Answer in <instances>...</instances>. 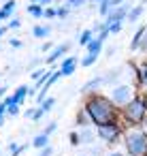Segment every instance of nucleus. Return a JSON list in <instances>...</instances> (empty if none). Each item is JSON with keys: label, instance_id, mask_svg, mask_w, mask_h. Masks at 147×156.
Returning <instances> with one entry per match:
<instances>
[{"label": "nucleus", "instance_id": "1", "mask_svg": "<svg viewBox=\"0 0 147 156\" xmlns=\"http://www.w3.org/2000/svg\"><path fill=\"white\" fill-rule=\"evenodd\" d=\"M85 111H87L90 120L96 122L98 126H107V124H111L113 118H115V111H113L111 101H107V98H102V96H92V98L87 101V105H85Z\"/></svg>", "mask_w": 147, "mask_h": 156}, {"label": "nucleus", "instance_id": "2", "mask_svg": "<svg viewBox=\"0 0 147 156\" xmlns=\"http://www.w3.org/2000/svg\"><path fill=\"white\" fill-rule=\"evenodd\" d=\"M126 147L130 152V156H138L143 152H147V135L143 133H130L126 139Z\"/></svg>", "mask_w": 147, "mask_h": 156}, {"label": "nucleus", "instance_id": "3", "mask_svg": "<svg viewBox=\"0 0 147 156\" xmlns=\"http://www.w3.org/2000/svg\"><path fill=\"white\" fill-rule=\"evenodd\" d=\"M143 115H145V103L138 101V98L136 101H130V105L126 107V118L130 122H141Z\"/></svg>", "mask_w": 147, "mask_h": 156}, {"label": "nucleus", "instance_id": "4", "mask_svg": "<svg viewBox=\"0 0 147 156\" xmlns=\"http://www.w3.org/2000/svg\"><path fill=\"white\" fill-rule=\"evenodd\" d=\"M117 133H119V128H117L115 124H107V126H100V128H98V135H100L104 141H113V139L117 137Z\"/></svg>", "mask_w": 147, "mask_h": 156}, {"label": "nucleus", "instance_id": "5", "mask_svg": "<svg viewBox=\"0 0 147 156\" xmlns=\"http://www.w3.org/2000/svg\"><path fill=\"white\" fill-rule=\"evenodd\" d=\"M130 101V88L128 86H119L113 90V103H128Z\"/></svg>", "mask_w": 147, "mask_h": 156}, {"label": "nucleus", "instance_id": "6", "mask_svg": "<svg viewBox=\"0 0 147 156\" xmlns=\"http://www.w3.org/2000/svg\"><path fill=\"white\" fill-rule=\"evenodd\" d=\"M75 64H77V58H66V60L62 62L60 75H73V71H75Z\"/></svg>", "mask_w": 147, "mask_h": 156}, {"label": "nucleus", "instance_id": "7", "mask_svg": "<svg viewBox=\"0 0 147 156\" xmlns=\"http://www.w3.org/2000/svg\"><path fill=\"white\" fill-rule=\"evenodd\" d=\"M26 94H28V88H26V86H19V88H17V92H15V96H11V98H9L5 105H9V103H15V105H19V103L24 101V96H26Z\"/></svg>", "mask_w": 147, "mask_h": 156}, {"label": "nucleus", "instance_id": "8", "mask_svg": "<svg viewBox=\"0 0 147 156\" xmlns=\"http://www.w3.org/2000/svg\"><path fill=\"white\" fill-rule=\"evenodd\" d=\"M66 51H68V45H60V47H56V49H53V51L49 54L47 62H49V64H51V62H56V60H58V58H60L62 54H66Z\"/></svg>", "mask_w": 147, "mask_h": 156}, {"label": "nucleus", "instance_id": "9", "mask_svg": "<svg viewBox=\"0 0 147 156\" xmlns=\"http://www.w3.org/2000/svg\"><path fill=\"white\" fill-rule=\"evenodd\" d=\"M13 11H15V0H9V2L2 7V11H0V20H7Z\"/></svg>", "mask_w": 147, "mask_h": 156}, {"label": "nucleus", "instance_id": "10", "mask_svg": "<svg viewBox=\"0 0 147 156\" xmlns=\"http://www.w3.org/2000/svg\"><path fill=\"white\" fill-rule=\"evenodd\" d=\"M32 143H34V147H41V150H45V145H47V135H45V133H43V135H39V137H36Z\"/></svg>", "mask_w": 147, "mask_h": 156}, {"label": "nucleus", "instance_id": "11", "mask_svg": "<svg viewBox=\"0 0 147 156\" xmlns=\"http://www.w3.org/2000/svg\"><path fill=\"white\" fill-rule=\"evenodd\" d=\"M28 13H30V15H34V17H41L45 11H43L39 5H30V7H28Z\"/></svg>", "mask_w": 147, "mask_h": 156}, {"label": "nucleus", "instance_id": "12", "mask_svg": "<svg viewBox=\"0 0 147 156\" xmlns=\"http://www.w3.org/2000/svg\"><path fill=\"white\" fill-rule=\"evenodd\" d=\"M87 43H92V32H90V30H85V32L79 37V45H87Z\"/></svg>", "mask_w": 147, "mask_h": 156}, {"label": "nucleus", "instance_id": "13", "mask_svg": "<svg viewBox=\"0 0 147 156\" xmlns=\"http://www.w3.org/2000/svg\"><path fill=\"white\" fill-rule=\"evenodd\" d=\"M47 34H49V28H43V26H36V28H34V37L43 39V37H47Z\"/></svg>", "mask_w": 147, "mask_h": 156}, {"label": "nucleus", "instance_id": "14", "mask_svg": "<svg viewBox=\"0 0 147 156\" xmlns=\"http://www.w3.org/2000/svg\"><path fill=\"white\" fill-rule=\"evenodd\" d=\"M96 58H98L96 54H87V56L83 58V62H81V64H83V66H92V64L96 62Z\"/></svg>", "mask_w": 147, "mask_h": 156}, {"label": "nucleus", "instance_id": "15", "mask_svg": "<svg viewBox=\"0 0 147 156\" xmlns=\"http://www.w3.org/2000/svg\"><path fill=\"white\" fill-rule=\"evenodd\" d=\"M7 111H9L11 115H17V113H19V105H15V103H9V105H7Z\"/></svg>", "mask_w": 147, "mask_h": 156}, {"label": "nucleus", "instance_id": "16", "mask_svg": "<svg viewBox=\"0 0 147 156\" xmlns=\"http://www.w3.org/2000/svg\"><path fill=\"white\" fill-rule=\"evenodd\" d=\"M141 13H143V7H136V9H134V11H132V13L128 15V17H130V22H134V20H136V17H138Z\"/></svg>", "mask_w": 147, "mask_h": 156}, {"label": "nucleus", "instance_id": "17", "mask_svg": "<svg viewBox=\"0 0 147 156\" xmlns=\"http://www.w3.org/2000/svg\"><path fill=\"white\" fill-rule=\"evenodd\" d=\"M56 15H58V17H66V15H68V7H60V9H56Z\"/></svg>", "mask_w": 147, "mask_h": 156}, {"label": "nucleus", "instance_id": "18", "mask_svg": "<svg viewBox=\"0 0 147 156\" xmlns=\"http://www.w3.org/2000/svg\"><path fill=\"white\" fill-rule=\"evenodd\" d=\"M51 107H53V98H47V101L43 103V107H41V109H43V111H49Z\"/></svg>", "mask_w": 147, "mask_h": 156}, {"label": "nucleus", "instance_id": "19", "mask_svg": "<svg viewBox=\"0 0 147 156\" xmlns=\"http://www.w3.org/2000/svg\"><path fill=\"white\" fill-rule=\"evenodd\" d=\"M141 79H143V81H147V64H143V66H141Z\"/></svg>", "mask_w": 147, "mask_h": 156}, {"label": "nucleus", "instance_id": "20", "mask_svg": "<svg viewBox=\"0 0 147 156\" xmlns=\"http://www.w3.org/2000/svg\"><path fill=\"white\" fill-rule=\"evenodd\" d=\"M43 15H45V17H56V11H53V9H45Z\"/></svg>", "mask_w": 147, "mask_h": 156}, {"label": "nucleus", "instance_id": "21", "mask_svg": "<svg viewBox=\"0 0 147 156\" xmlns=\"http://www.w3.org/2000/svg\"><path fill=\"white\" fill-rule=\"evenodd\" d=\"M43 113H45V111H43V109H36V111H34V113H32V120H39V118H41V115H43Z\"/></svg>", "mask_w": 147, "mask_h": 156}, {"label": "nucleus", "instance_id": "22", "mask_svg": "<svg viewBox=\"0 0 147 156\" xmlns=\"http://www.w3.org/2000/svg\"><path fill=\"white\" fill-rule=\"evenodd\" d=\"M53 130H56V124H49V126H47V128H45V135H47V137H49V135H51V133H53Z\"/></svg>", "mask_w": 147, "mask_h": 156}, {"label": "nucleus", "instance_id": "23", "mask_svg": "<svg viewBox=\"0 0 147 156\" xmlns=\"http://www.w3.org/2000/svg\"><path fill=\"white\" fill-rule=\"evenodd\" d=\"M68 5H70V7H81L83 0H68Z\"/></svg>", "mask_w": 147, "mask_h": 156}, {"label": "nucleus", "instance_id": "24", "mask_svg": "<svg viewBox=\"0 0 147 156\" xmlns=\"http://www.w3.org/2000/svg\"><path fill=\"white\" fill-rule=\"evenodd\" d=\"M11 47H22V41L19 39H11Z\"/></svg>", "mask_w": 147, "mask_h": 156}, {"label": "nucleus", "instance_id": "25", "mask_svg": "<svg viewBox=\"0 0 147 156\" xmlns=\"http://www.w3.org/2000/svg\"><path fill=\"white\" fill-rule=\"evenodd\" d=\"M41 156H51V147H45V150H41Z\"/></svg>", "mask_w": 147, "mask_h": 156}, {"label": "nucleus", "instance_id": "26", "mask_svg": "<svg viewBox=\"0 0 147 156\" xmlns=\"http://www.w3.org/2000/svg\"><path fill=\"white\" fill-rule=\"evenodd\" d=\"M9 28H19V22H17V20H13V22H9Z\"/></svg>", "mask_w": 147, "mask_h": 156}, {"label": "nucleus", "instance_id": "27", "mask_svg": "<svg viewBox=\"0 0 147 156\" xmlns=\"http://www.w3.org/2000/svg\"><path fill=\"white\" fill-rule=\"evenodd\" d=\"M5 109H7V105H0V124H2V113H5Z\"/></svg>", "mask_w": 147, "mask_h": 156}, {"label": "nucleus", "instance_id": "28", "mask_svg": "<svg viewBox=\"0 0 147 156\" xmlns=\"http://www.w3.org/2000/svg\"><path fill=\"white\" fill-rule=\"evenodd\" d=\"M141 43H143V49H147V32H145V37H143V41H141Z\"/></svg>", "mask_w": 147, "mask_h": 156}, {"label": "nucleus", "instance_id": "29", "mask_svg": "<svg viewBox=\"0 0 147 156\" xmlns=\"http://www.w3.org/2000/svg\"><path fill=\"white\" fill-rule=\"evenodd\" d=\"M119 2H121V0H109V5H111V7H115V5H119Z\"/></svg>", "mask_w": 147, "mask_h": 156}, {"label": "nucleus", "instance_id": "30", "mask_svg": "<svg viewBox=\"0 0 147 156\" xmlns=\"http://www.w3.org/2000/svg\"><path fill=\"white\" fill-rule=\"evenodd\" d=\"M7 28H9V26H7ZM7 28H0V37H2V34H5V30H7Z\"/></svg>", "mask_w": 147, "mask_h": 156}, {"label": "nucleus", "instance_id": "31", "mask_svg": "<svg viewBox=\"0 0 147 156\" xmlns=\"http://www.w3.org/2000/svg\"><path fill=\"white\" fill-rule=\"evenodd\" d=\"M2 94H5V88H0V96H2Z\"/></svg>", "mask_w": 147, "mask_h": 156}, {"label": "nucleus", "instance_id": "32", "mask_svg": "<svg viewBox=\"0 0 147 156\" xmlns=\"http://www.w3.org/2000/svg\"><path fill=\"white\" fill-rule=\"evenodd\" d=\"M111 156H121V154H117V152H115V154H111Z\"/></svg>", "mask_w": 147, "mask_h": 156}, {"label": "nucleus", "instance_id": "33", "mask_svg": "<svg viewBox=\"0 0 147 156\" xmlns=\"http://www.w3.org/2000/svg\"><path fill=\"white\" fill-rule=\"evenodd\" d=\"M41 2H49V0H41Z\"/></svg>", "mask_w": 147, "mask_h": 156}]
</instances>
